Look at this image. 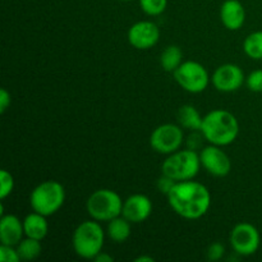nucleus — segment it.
<instances>
[{
    "instance_id": "9d476101",
    "label": "nucleus",
    "mask_w": 262,
    "mask_h": 262,
    "mask_svg": "<svg viewBox=\"0 0 262 262\" xmlns=\"http://www.w3.org/2000/svg\"><path fill=\"white\" fill-rule=\"evenodd\" d=\"M200 160L207 173L219 178L228 176L232 169V161L229 156L225 154L224 150H222L220 146L211 145V143L210 146L202 148L200 152Z\"/></svg>"
},
{
    "instance_id": "c85d7f7f",
    "label": "nucleus",
    "mask_w": 262,
    "mask_h": 262,
    "mask_svg": "<svg viewBox=\"0 0 262 262\" xmlns=\"http://www.w3.org/2000/svg\"><path fill=\"white\" fill-rule=\"evenodd\" d=\"M94 261H96V262H113L114 261V257H113V256H110V255H107V253H105V252H100L99 255L96 256V257L94 258Z\"/></svg>"
},
{
    "instance_id": "a878e982",
    "label": "nucleus",
    "mask_w": 262,
    "mask_h": 262,
    "mask_svg": "<svg viewBox=\"0 0 262 262\" xmlns=\"http://www.w3.org/2000/svg\"><path fill=\"white\" fill-rule=\"evenodd\" d=\"M225 247L223 243L214 242L209 246L206 251V256L210 261H219L224 257Z\"/></svg>"
},
{
    "instance_id": "9b49d317",
    "label": "nucleus",
    "mask_w": 262,
    "mask_h": 262,
    "mask_svg": "<svg viewBox=\"0 0 262 262\" xmlns=\"http://www.w3.org/2000/svg\"><path fill=\"white\" fill-rule=\"evenodd\" d=\"M160 40V30L151 20H141L128 30V42L138 50H148Z\"/></svg>"
},
{
    "instance_id": "7c9ffc66",
    "label": "nucleus",
    "mask_w": 262,
    "mask_h": 262,
    "mask_svg": "<svg viewBox=\"0 0 262 262\" xmlns=\"http://www.w3.org/2000/svg\"><path fill=\"white\" fill-rule=\"evenodd\" d=\"M122 2H130V0H122Z\"/></svg>"
},
{
    "instance_id": "f8f14e48",
    "label": "nucleus",
    "mask_w": 262,
    "mask_h": 262,
    "mask_svg": "<svg viewBox=\"0 0 262 262\" xmlns=\"http://www.w3.org/2000/svg\"><path fill=\"white\" fill-rule=\"evenodd\" d=\"M245 73L237 64H223L211 77V82L215 89L220 92H234L239 90L245 83Z\"/></svg>"
},
{
    "instance_id": "a211bd4d",
    "label": "nucleus",
    "mask_w": 262,
    "mask_h": 262,
    "mask_svg": "<svg viewBox=\"0 0 262 262\" xmlns=\"http://www.w3.org/2000/svg\"><path fill=\"white\" fill-rule=\"evenodd\" d=\"M178 120L183 128L193 132H200L204 123V117L192 105H183L178 110Z\"/></svg>"
},
{
    "instance_id": "39448f33",
    "label": "nucleus",
    "mask_w": 262,
    "mask_h": 262,
    "mask_svg": "<svg viewBox=\"0 0 262 262\" xmlns=\"http://www.w3.org/2000/svg\"><path fill=\"white\" fill-rule=\"evenodd\" d=\"M201 166L200 154L192 148H187L170 154L161 165V173L177 182L191 181L199 174Z\"/></svg>"
},
{
    "instance_id": "6ab92c4d",
    "label": "nucleus",
    "mask_w": 262,
    "mask_h": 262,
    "mask_svg": "<svg viewBox=\"0 0 262 262\" xmlns=\"http://www.w3.org/2000/svg\"><path fill=\"white\" fill-rule=\"evenodd\" d=\"M183 53L182 49L177 45H169L160 55V66L161 68L169 73H174L176 69L181 66L183 61Z\"/></svg>"
},
{
    "instance_id": "c756f323",
    "label": "nucleus",
    "mask_w": 262,
    "mask_h": 262,
    "mask_svg": "<svg viewBox=\"0 0 262 262\" xmlns=\"http://www.w3.org/2000/svg\"><path fill=\"white\" fill-rule=\"evenodd\" d=\"M136 262H154L155 260H154L152 257H148V256H140V257H137L135 260Z\"/></svg>"
},
{
    "instance_id": "20e7f679",
    "label": "nucleus",
    "mask_w": 262,
    "mask_h": 262,
    "mask_svg": "<svg viewBox=\"0 0 262 262\" xmlns=\"http://www.w3.org/2000/svg\"><path fill=\"white\" fill-rule=\"evenodd\" d=\"M66 201L64 187L56 181H45L31 192L30 205L33 211L51 216L61 209Z\"/></svg>"
},
{
    "instance_id": "f3484780",
    "label": "nucleus",
    "mask_w": 262,
    "mask_h": 262,
    "mask_svg": "<svg viewBox=\"0 0 262 262\" xmlns=\"http://www.w3.org/2000/svg\"><path fill=\"white\" fill-rule=\"evenodd\" d=\"M130 224L132 223L125 219L123 215L114 217L110 222H107V237L114 243H124L130 237V233H132Z\"/></svg>"
},
{
    "instance_id": "4be33fe9",
    "label": "nucleus",
    "mask_w": 262,
    "mask_h": 262,
    "mask_svg": "<svg viewBox=\"0 0 262 262\" xmlns=\"http://www.w3.org/2000/svg\"><path fill=\"white\" fill-rule=\"evenodd\" d=\"M168 5V0H140V7L147 15H160Z\"/></svg>"
},
{
    "instance_id": "412c9836",
    "label": "nucleus",
    "mask_w": 262,
    "mask_h": 262,
    "mask_svg": "<svg viewBox=\"0 0 262 262\" xmlns=\"http://www.w3.org/2000/svg\"><path fill=\"white\" fill-rule=\"evenodd\" d=\"M243 50L251 59L262 60V31H256L246 37Z\"/></svg>"
},
{
    "instance_id": "423d86ee",
    "label": "nucleus",
    "mask_w": 262,
    "mask_h": 262,
    "mask_svg": "<svg viewBox=\"0 0 262 262\" xmlns=\"http://www.w3.org/2000/svg\"><path fill=\"white\" fill-rule=\"evenodd\" d=\"M123 204L119 194L113 189L101 188L95 191L86 202L90 216L97 222H110L122 215Z\"/></svg>"
},
{
    "instance_id": "2eb2a0df",
    "label": "nucleus",
    "mask_w": 262,
    "mask_h": 262,
    "mask_svg": "<svg viewBox=\"0 0 262 262\" xmlns=\"http://www.w3.org/2000/svg\"><path fill=\"white\" fill-rule=\"evenodd\" d=\"M25 235L23 222H20L15 215H2L0 219V242L2 245L17 246Z\"/></svg>"
},
{
    "instance_id": "4468645a",
    "label": "nucleus",
    "mask_w": 262,
    "mask_h": 262,
    "mask_svg": "<svg viewBox=\"0 0 262 262\" xmlns=\"http://www.w3.org/2000/svg\"><path fill=\"white\" fill-rule=\"evenodd\" d=\"M220 19L229 31H238L246 22V9L239 0H225L220 8Z\"/></svg>"
},
{
    "instance_id": "dca6fc26",
    "label": "nucleus",
    "mask_w": 262,
    "mask_h": 262,
    "mask_svg": "<svg viewBox=\"0 0 262 262\" xmlns=\"http://www.w3.org/2000/svg\"><path fill=\"white\" fill-rule=\"evenodd\" d=\"M23 228H25L26 237L38 241H42L48 235L49 232V224L46 216L36 211L31 212L23 219Z\"/></svg>"
},
{
    "instance_id": "0eeeda50",
    "label": "nucleus",
    "mask_w": 262,
    "mask_h": 262,
    "mask_svg": "<svg viewBox=\"0 0 262 262\" xmlns=\"http://www.w3.org/2000/svg\"><path fill=\"white\" fill-rule=\"evenodd\" d=\"M177 83L189 94H200L207 89L210 82L206 68L199 61H183L174 72Z\"/></svg>"
},
{
    "instance_id": "1a4fd4ad",
    "label": "nucleus",
    "mask_w": 262,
    "mask_h": 262,
    "mask_svg": "<svg viewBox=\"0 0 262 262\" xmlns=\"http://www.w3.org/2000/svg\"><path fill=\"white\" fill-rule=\"evenodd\" d=\"M229 241L235 255L252 256L260 247L261 235L255 225L239 223L230 232Z\"/></svg>"
},
{
    "instance_id": "ddd939ff",
    "label": "nucleus",
    "mask_w": 262,
    "mask_h": 262,
    "mask_svg": "<svg viewBox=\"0 0 262 262\" xmlns=\"http://www.w3.org/2000/svg\"><path fill=\"white\" fill-rule=\"evenodd\" d=\"M151 212H152V202L146 194H132L123 204L122 215L132 224L143 223L150 217Z\"/></svg>"
},
{
    "instance_id": "bb28decb",
    "label": "nucleus",
    "mask_w": 262,
    "mask_h": 262,
    "mask_svg": "<svg viewBox=\"0 0 262 262\" xmlns=\"http://www.w3.org/2000/svg\"><path fill=\"white\" fill-rule=\"evenodd\" d=\"M176 183H177V181H174V179L170 178V177L163 174V176H161L158 181V188L161 193H164L168 196V193L171 191V188H173L174 184Z\"/></svg>"
},
{
    "instance_id": "cd10ccee",
    "label": "nucleus",
    "mask_w": 262,
    "mask_h": 262,
    "mask_svg": "<svg viewBox=\"0 0 262 262\" xmlns=\"http://www.w3.org/2000/svg\"><path fill=\"white\" fill-rule=\"evenodd\" d=\"M10 102H12L10 94L5 89H2V91H0V113L2 114H4L5 110L9 107Z\"/></svg>"
},
{
    "instance_id": "7ed1b4c3",
    "label": "nucleus",
    "mask_w": 262,
    "mask_h": 262,
    "mask_svg": "<svg viewBox=\"0 0 262 262\" xmlns=\"http://www.w3.org/2000/svg\"><path fill=\"white\" fill-rule=\"evenodd\" d=\"M105 232L97 220H86L76 228L72 237L74 252L86 260H94L102 251Z\"/></svg>"
},
{
    "instance_id": "f257e3e1",
    "label": "nucleus",
    "mask_w": 262,
    "mask_h": 262,
    "mask_svg": "<svg viewBox=\"0 0 262 262\" xmlns=\"http://www.w3.org/2000/svg\"><path fill=\"white\" fill-rule=\"evenodd\" d=\"M168 202L173 211L188 220L204 216L211 206V194L200 182H177L168 193Z\"/></svg>"
},
{
    "instance_id": "b1692460",
    "label": "nucleus",
    "mask_w": 262,
    "mask_h": 262,
    "mask_svg": "<svg viewBox=\"0 0 262 262\" xmlns=\"http://www.w3.org/2000/svg\"><path fill=\"white\" fill-rule=\"evenodd\" d=\"M246 83L252 92H262V69L251 72L246 78Z\"/></svg>"
},
{
    "instance_id": "aec40b11",
    "label": "nucleus",
    "mask_w": 262,
    "mask_h": 262,
    "mask_svg": "<svg viewBox=\"0 0 262 262\" xmlns=\"http://www.w3.org/2000/svg\"><path fill=\"white\" fill-rule=\"evenodd\" d=\"M18 253H19L20 260L25 261H32L35 258H37L38 256L41 255V251H42V247H41V241L33 239V238L26 237L25 239L20 241L17 246Z\"/></svg>"
},
{
    "instance_id": "f03ea898",
    "label": "nucleus",
    "mask_w": 262,
    "mask_h": 262,
    "mask_svg": "<svg viewBox=\"0 0 262 262\" xmlns=\"http://www.w3.org/2000/svg\"><path fill=\"white\" fill-rule=\"evenodd\" d=\"M201 135L207 142L223 147L234 142L239 133V123L228 110L215 109L204 117Z\"/></svg>"
},
{
    "instance_id": "5701e85b",
    "label": "nucleus",
    "mask_w": 262,
    "mask_h": 262,
    "mask_svg": "<svg viewBox=\"0 0 262 262\" xmlns=\"http://www.w3.org/2000/svg\"><path fill=\"white\" fill-rule=\"evenodd\" d=\"M0 181H2V187H0V199L5 200L14 189V178L9 171L3 169L0 171Z\"/></svg>"
},
{
    "instance_id": "6e6552de",
    "label": "nucleus",
    "mask_w": 262,
    "mask_h": 262,
    "mask_svg": "<svg viewBox=\"0 0 262 262\" xmlns=\"http://www.w3.org/2000/svg\"><path fill=\"white\" fill-rule=\"evenodd\" d=\"M184 135L179 125L166 123L156 127L150 136V146L161 155H170L183 145Z\"/></svg>"
},
{
    "instance_id": "393cba45",
    "label": "nucleus",
    "mask_w": 262,
    "mask_h": 262,
    "mask_svg": "<svg viewBox=\"0 0 262 262\" xmlns=\"http://www.w3.org/2000/svg\"><path fill=\"white\" fill-rule=\"evenodd\" d=\"M0 260L3 262H19L20 257L14 246H0Z\"/></svg>"
}]
</instances>
